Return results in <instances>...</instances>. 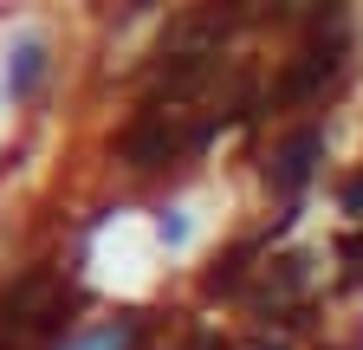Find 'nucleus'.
I'll use <instances>...</instances> for the list:
<instances>
[{
	"label": "nucleus",
	"instance_id": "1",
	"mask_svg": "<svg viewBox=\"0 0 363 350\" xmlns=\"http://www.w3.org/2000/svg\"><path fill=\"white\" fill-rule=\"evenodd\" d=\"M214 130H220V117H201V123H189V130H182L175 117L143 111V117H136L123 137H117V156H123L130 169H162V162H175L182 149H201Z\"/></svg>",
	"mask_w": 363,
	"mask_h": 350
},
{
	"label": "nucleus",
	"instance_id": "2",
	"mask_svg": "<svg viewBox=\"0 0 363 350\" xmlns=\"http://www.w3.org/2000/svg\"><path fill=\"white\" fill-rule=\"evenodd\" d=\"M325 156V130L318 123H305V130H292L286 137V149L266 162V175H272V188H286V195H298L305 182H311V162Z\"/></svg>",
	"mask_w": 363,
	"mask_h": 350
},
{
	"label": "nucleus",
	"instance_id": "3",
	"mask_svg": "<svg viewBox=\"0 0 363 350\" xmlns=\"http://www.w3.org/2000/svg\"><path fill=\"white\" fill-rule=\"evenodd\" d=\"M337 52H344V46H311V52H298V65H292V72H286V84H279V104L311 98L318 84H325V78L337 72Z\"/></svg>",
	"mask_w": 363,
	"mask_h": 350
},
{
	"label": "nucleus",
	"instance_id": "4",
	"mask_svg": "<svg viewBox=\"0 0 363 350\" xmlns=\"http://www.w3.org/2000/svg\"><path fill=\"white\" fill-rule=\"evenodd\" d=\"M39 72H45V46H39V39H26V46L13 52V72H7L13 98H26V91H33V84H39Z\"/></svg>",
	"mask_w": 363,
	"mask_h": 350
},
{
	"label": "nucleus",
	"instance_id": "5",
	"mask_svg": "<svg viewBox=\"0 0 363 350\" xmlns=\"http://www.w3.org/2000/svg\"><path fill=\"white\" fill-rule=\"evenodd\" d=\"M259 247H266V240H240V247H234V253H227L220 266L208 273V292H234V286H240V273H247V259H253Z\"/></svg>",
	"mask_w": 363,
	"mask_h": 350
},
{
	"label": "nucleus",
	"instance_id": "6",
	"mask_svg": "<svg viewBox=\"0 0 363 350\" xmlns=\"http://www.w3.org/2000/svg\"><path fill=\"white\" fill-rule=\"evenodd\" d=\"M130 337H136V324L123 318V324H104V331H91V337H78L72 350H130Z\"/></svg>",
	"mask_w": 363,
	"mask_h": 350
},
{
	"label": "nucleus",
	"instance_id": "7",
	"mask_svg": "<svg viewBox=\"0 0 363 350\" xmlns=\"http://www.w3.org/2000/svg\"><path fill=\"white\" fill-rule=\"evenodd\" d=\"M344 214H363V175H357V182L344 188Z\"/></svg>",
	"mask_w": 363,
	"mask_h": 350
}]
</instances>
